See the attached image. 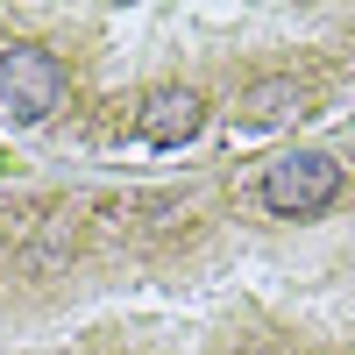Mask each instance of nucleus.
<instances>
[{
	"label": "nucleus",
	"instance_id": "1",
	"mask_svg": "<svg viewBox=\"0 0 355 355\" xmlns=\"http://www.w3.org/2000/svg\"><path fill=\"white\" fill-rule=\"evenodd\" d=\"M341 199V164L327 150H284L270 171H263V206L277 220H313Z\"/></svg>",
	"mask_w": 355,
	"mask_h": 355
},
{
	"label": "nucleus",
	"instance_id": "2",
	"mask_svg": "<svg viewBox=\"0 0 355 355\" xmlns=\"http://www.w3.org/2000/svg\"><path fill=\"white\" fill-rule=\"evenodd\" d=\"M64 100V64L43 50V43H8L0 50V107H8V121L36 128L57 114Z\"/></svg>",
	"mask_w": 355,
	"mask_h": 355
},
{
	"label": "nucleus",
	"instance_id": "3",
	"mask_svg": "<svg viewBox=\"0 0 355 355\" xmlns=\"http://www.w3.org/2000/svg\"><path fill=\"white\" fill-rule=\"evenodd\" d=\"M199 128H206V100L192 85H157V93L135 107V135L150 142V150H185Z\"/></svg>",
	"mask_w": 355,
	"mask_h": 355
},
{
	"label": "nucleus",
	"instance_id": "4",
	"mask_svg": "<svg viewBox=\"0 0 355 355\" xmlns=\"http://www.w3.org/2000/svg\"><path fill=\"white\" fill-rule=\"evenodd\" d=\"M291 114H299V85L291 78H263V85L242 93V121L249 128H277V121H291Z\"/></svg>",
	"mask_w": 355,
	"mask_h": 355
}]
</instances>
